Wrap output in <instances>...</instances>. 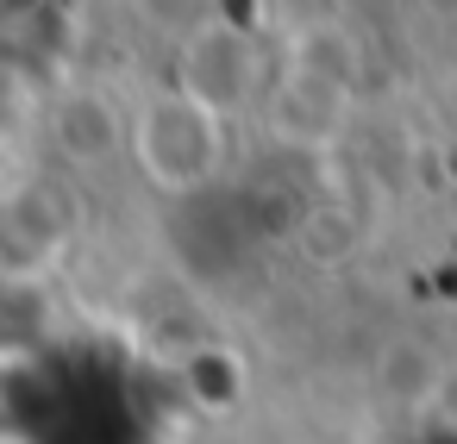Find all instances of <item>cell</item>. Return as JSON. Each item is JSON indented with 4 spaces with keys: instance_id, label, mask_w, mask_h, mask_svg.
<instances>
[{
    "instance_id": "1",
    "label": "cell",
    "mask_w": 457,
    "mask_h": 444,
    "mask_svg": "<svg viewBox=\"0 0 457 444\" xmlns=\"http://www.w3.org/2000/svg\"><path fill=\"white\" fill-rule=\"evenodd\" d=\"M132 151L157 194H195L226 163V126L213 113L188 107L182 95H170V101H151V113L132 132Z\"/></svg>"
},
{
    "instance_id": "3",
    "label": "cell",
    "mask_w": 457,
    "mask_h": 444,
    "mask_svg": "<svg viewBox=\"0 0 457 444\" xmlns=\"http://www.w3.org/2000/svg\"><path fill=\"white\" fill-rule=\"evenodd\" d=\"M70 244V201L51 182L13 188V201H0V269L7 275H45Z\"/></svg>"
},
{
    "instance_id": "4",
    "label": "cell",
    "mask_w": 457,
    "mask_h": 444,
    "mask_svg": "<svg viewBox=\"0 0 457 444\" xmlns=\"http://www.w3.org/2000/svg\"><path fill=\"white\" fill-rule=\"evenodd\" d=\"M345 113H351V88H345V76L313 70V63H295V70L276 82V95H270V119H276V132H282V138H301V144L332 138V132L345 126Z\"/></svg>"
},
{
    "instance_id": "2",
    "label": "cell",
    "mask_w": 457,
    "mask_h": 444,
    "mask_svg": "<svg viewBox=\"0 0 457 444\" xmlns=\"http://www.w3.org/2000/svg\"><path fill=\"white\" fill-rule=\"evenodd\" d=\"M176 95L226 126L238 107H251L263 95V51H257V38L238 32V26L195 32L182 45V63H176Z\"/></svg>"
},
{
    "instance_id": "5",
    "label": "cell",
    "mask_w": 457,
    "mask_h": 444,
    "mask_svg": "<svg viewBox=\"0 0 457 444\" xmlns=\"http://www.w3.org/2000/svg\"><path fill=\"white\" fill-rule=\"evenodd\" d=\"M51 144L70 169H101L107 157H120L132 144V132H126L120 107L101 88H70L51 113Z\"/></svg>"
},
{
    "instance_id": "6",
    "label": "cell",
    "mask_w": 457,
    "mask_h": 444,
    "mask_svg": "<svg viewBox=\"0 0 457 444\" xmlns=\"http://www.w3.org/2000/svg\"><path fill=\"white\" fill-rule=\"evenodd\" d=\"M357 244H363V232H357V219L345 207H313L307 226H301V251L313 263H345Z\"/></svg>"
}]
</instances>
